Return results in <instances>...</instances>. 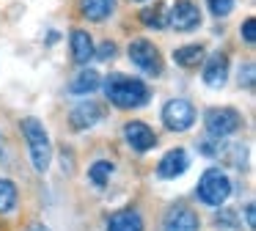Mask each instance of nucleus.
Wrapping results in <instances>:
<instances>
[{
    "label": "nucleus",
    "instance_id": "obj_1",
    "mask_svg": "<svg viewBox=\"0 0 256 231\" xmlns=\"http://www.w3.org/2000/svg\"><path fill=\"white\" fill-rule=\"evenodd\" d=\"M105 94L108 102L118 110H132V108H144L152 99V91L144 80H135L127 74H110L105 82Z\"/></svg>",
    "mask_w": 256,
    "mask_h": 231
},
{
    "label": "nucleus",
    "instance_id": "obj_2",
    "mask_svg": "<svg viewBox=\"0 0 256 231\" xmlns=\"http://www.w3.org/2000/svg\"><path fill=\"white\" fill-rule=\"evenodd\" d=\"M22 135L28 140V148H30V160H34V168L39 174H47L52 162V146H50V135H47L44 124L39 118H22Z\"/></svg>",
    "mask_w": 256,
    "mask_h": 231
},
{
    "label": "nucleus",
    "instance_id": "obj_3",
    "mask_svg": "<svg viewBox=\"0 0 256 231\" xmlns=\"http://www.w3.org/2000/svg\"><path fill=\"white\" fill-rule=\"evenodd\" d=\"M196 196H198V201L206 204V206H220V204H226L228 196H232V182H228V176L223 174L220 168H206L204 176L198 179Z\"/></svg>",
    "mask_w": 256,
    "mask_h": 231
},
{
    "label": "nucleus",
    "instance_id": "obj_4",
    "mask_svg": "<svg viewBox=\"0 0 256 231\" xmlns=\"http://www.w3.org/2000/svg\"><path fill=\"white\" fill-rule=\"evenodd\" d=\"M204 124H206V132L220 140V138L234 135L242 126V116L234 108H210L204 116Z\"/></svg>",
    "mask_w": 256,
    "mask_h": 231
},
{
    "label": "nucleus",
    "instance_id": "obj_5",
    "mask_svg": "<svg viewBox=\"0 0 256 231\" xmlns=\"http://www.w3.org/2000/svg\"><path fill=\"white\" fill-rule=\"evenodd\" d=\"M162 124L171 132H188L196 124V110L188 99H171L162 108Z\"/></svg>",
    "mask_w": 256,
    "mask_h": 231
},
{
    "label": "nucleus",
    "instance_id": "obj_6",
    "mask_svg": "<svg viewBox=\"0 0 256 231\" xmlns=\"http://www.w3.org/2000/svg\"><path fill=\"white\" fill-rule=\"evenodd\" d=\"M130 60H132L140 72H146V74H152V77H157L162 72L160 50L152 42H146V38H138V42L130 44Z\"/></svg>",
    "mask_w": 256,
    "mask_h": 231
},
{
    "label": "nucleus",
    "instance_id": "obj_7",
    "mask_svg": "<svg viewBox=\"0 0 256 231\" xmlns=\"http://www.w3.org/2000/svg\"><path fill=\"white\" fill-rule=\"evenodd\" d=\"M168 25L174 28V30H196V28L201 25V11L198 6L193 3V0H176V3L171 6V14H168Z\"/></svg>",
    "mask_w": 256,
    "mask_h": 231
},
{
    "label": "nucleus",
    "instance_id": "obj_8",
    "mask_svg": "<svg viewBox=\"0 0 256 231\" xmlns=\"http://www.w3.org/2000/svg\"><path fill=\"white\" fill-rule=\"evenodd\" d=\"M105 104L100 102H80L78 108L69 113V121H72V130L74 132H86L91 126H96L102 118H105Z\"/></svg>",
    "mask_w": 256,
    "mask_h": 231
},
{
    "label": "nucleus",
    "instance_id": "obj_9",
    "mask_svg": "<svg viewBox=\"0 0 256 231\" xmlns=\"http://www.w3.org/2000/svg\"><path fill=\"white\" fill-rule=\"evenodd\" d=\"M124 138H127V143L140 154L152 152V148L157 146V135L152 132L149 124H144V121H127V124H124Z\"/></svg>",
    "mask_w": 256,
    "mask_h": 231
},
{
    "label": "nucleus",
    "instance_id": "obj_10",
    "mask_svg": "<svg viewBox=\"0 0 256 231\" xmlns=\"http://www.w3.org/2000/svg\"><path fill=\"white\" fill-rule=\"evenodd\" d=\"M188 168H190L188 152H184V148H171V152L160 160V165H157V176H160V179H176V176H182Z\"/></svg>",
    "mask_w": 256,
    "mask_h": 231
},
{
    "label": "nucleus",
    "instance_id": "obj_11",
    "mask_svg": "<svg viewBox=\"0 0 256 231\" xmlns=\"http://www.w3.org/2000/svg\"><path fill=\"white\" fill-rule=\"evenodd\" d=\"M201 220L196 212H190L188 206H176L166 214L162 220V231H198Z\"/></svg>",
    "mask_w": 256,
    "mask_h": 231
},
{
    "label": "nucleus",
    "instance_id": "obj_12",
    "mask_svg": "<svg viewBox=\"0 0 256 231\" xmlns=\"http://www.w3.org/2000/svg\"><path fill=\"white\" fill-rule=\"evenodd\" d=\"M228 80V55L226 52H215L206 58L204 66V82L210 88H223Z\"/></svg>",
    "mask_w": 256,
    "mask_h": 231
},
{
    "label": "nucleus",
    "instance_id": "obj_13",
    "mask_svg": "<svg viewBox=\"0 0 256 231\" xmlns=\"http://www.w3.org/2000/svg\"><path fill=\"white\" fill-rule=\"evenodd\" d=\"M105 231H144V218L135 209H122L108 218Z\"/></svg>",
    "mask_w": 256,
    "mask_h": 231
},
{
    "label": "nucleus",
    "instance_id": "obj_14",
    "mask_svg": "<svg viewBox=\"0 0 256 231\" xmlns=\"http://www.w3.org/2000/svg\"><path fill=\"white\" fill-rule=\"evenodd\" d=\"M116 11V0H80V14L91 22H105Z\"/></svg>",
    "mask_w": 256,
    "mask_h": 231
},
{
    "label": "nucleus",
    "instance_id": "obj_15",
    "mask_svg": "<svg viewBox=\"0 0 256 231\" xmlns=\"http://www.w3.org/2000/svg\"><path fill=\"white\" fill-rule=\"evenodd\" d=\"M69 42H72V55H74V60H78V64H88L91 58H94V38L88 36V30H72V38H69Z\"/></svg>",
    "mask_w": 256,
    "mask_h": 231
},
{
    "label": "nucleus",
    "instance_id": "obj_16",
    "mask_svg": "<svg viewBox=\"0 0 256 231\" xmlns=\"http://www.w3.org/2000/svg\"><path fill=\"white\" fill-rule=\"evenodd\" d=\"M100 86H102V77L96 74L94 69H83L72 82H69V94H74V96H88V94H94Z\"/></svg>",
    "mask_w": 256,
    "mask_h": 231
},
{
    "label": "nucleus",
    "instance_id": "obj_17",
    "mask_svg": "<svg viewBox=\"0 0 256 231\" xmlns=\"http://www.w3.org/2000/svg\"><path fill=\"white\" fill-rule=\"evenodd\" d=\"M174 60H176V66L193 69V66H198L201 60H204V47H201V44H188V47H179L176 52H174Z\"/></svg>",
    "mask_w": 256,
    "mask_h": 231
},
{
    "label": "nucleus",
    "instance_id": "obj_18",
    "mask_svg": "<svg viewBox=\"0 0 256 231\" xmlns=\"http://www.w3.org/2000/svg\"><path fill=\"white\" fill-rule=\"evenodd\" d=\"M113 168H116V165L108 162V160H96V162L88 168V182H91L94 187H100V190H102V187H105L108 182H110Z\"/></svg>",
    "mask_w": 256,
    "mask_h": 231
},
{
    "label": "nucleus",
    "instance_id": "obj_19",
    "mask_svg": "<svg viewBox=\"0 0 256 231\" xmlns=\"http://www.w3.org/2000/svg\"><path fill=\"white\" fill-rule=\"evenodd\" d=\"M17 206V184L12 179H0V214L14 212Z\"/></svg>",
    "mask_w": 256,
    "mask_h": 231
},
{
    "label": "nucleus",
    "instance_id": "obj_20",
    "mask_svg": "<svg viewBox=\"0 0 256 231\" xmlns=\"http://www.w3.org/2000/svg\"><path fill=\"white\" fill-rule=\"evenodd\" d=\"M140 22H144L146 28H166L168 25V14H166L162 6H154V8L140 11Z\"/></svg>",
    "mask_w": 256,
    "mask_h": 231
},
{
    "label": "nucleus",
    "instance_id": "obj_21",
    "mask_svg": "<svg viewBox=\"0 0 256 231\" xmlns=\"http://www.w3.org/2000/svg\"><path fill=\"white\" fill-rule=\"evenodd\" d=\"M206 6L215 16H228L234 8V0H206Z\"/></svg>",
    "mask_w": 256,
    "mask_h": 231
},
{
    "label": "nucleus",
    "instance_id": "obj_22",
    "mask_svg": "<svg viewBox=\"0 0 256 231\" xmlns=\"http://www.w3.org/2000/svg\"><path fill=\"white\" fill-rule=\"evenodd\" d=\"M240 33H242L245 44H254V42H256V20H254V16H248V20L242 22V28H240Z\"/></svg>",
    "mask_w": 256,
    "mask_h": 231
},
{
    "label": "nucleus",
    "instance_id": "obj_23",
    "mask_svg": "<svg viewBox=\"0 0 256 231\" xmlns=\"http://www.w3.org/2000/svg\"><path fill=\"white\" fill-rule=\"evenodd\" d=\"M113 55H116V44L113 42H105L100 50H94V58H100V60H113Z\"/></svg>",
    "mask_w": 256,
    "mask_h": 231
},
{
    "label": "nucleus",
    "instance_id": "obj_24",
    "mask_svg": "<svg viewBox=\"0 0 256 231\" xmlns=\"http://www.w3.org/2000/svg\"><path fill=\"white\" fill-rule=\"evenodd\" d=\"M254 212H256V209H254V204H248V206H245V220H248V226H250V228H254Z\"/></svg>",
    "mask_w": 256,
    "mask_h": 231
},
{
    "label": "nucleus",
    "instance_id": "obj_25",
    "mask_svg": "<svg viewBox=\"0 0 256 231\" xmlns=\"http://www.w3.org/2000/svg\"><path fill=\"white\" fill-rule=\"evenodd\" d=\"M245 86H254V66H245Z\"/></svg>",
    "mask_w": 256,
    "mask_h": 231
},
{
    "label": "nucleus",
    "instance_id": "obj_26",
    "mask_svg": "<svg viewBox=\"0 0 256 231\" xmlns=\"http://www.w3.org/2000/svg\"><path fill=\"white\" fill-rule=\"evenodd\" d=\"M28 231H50V228H47V226H42V223H36V226H30Z\"/></svg>",
    "mask_w": 256,
    "mask_h": 231
},
{
    "label": "nucleus",
    "instance_id": "obj_27",
    "mask_svg": "<svg viewBox=\"0 0 256 231\" xmlns=\"http://www.w3.org/2000/svg\"><path fill=\"white\" fill-rule=\"evenodd\" d=\"M0 154H3V138H0Z\"/></svg>",
    "mask_w": 256,
    "mask_h": 231
},
{
    "label": "nucleus",
    "instance_id": "obj_28",
    "mask_svg": "<svg viewBox=\"0 0 256 231\" xmlns=\"http://www.w3.org/2000/svg\"><path fill=\"white\" fill-rule=\"evenodd\" d=\"M135 3H146V0H135Z\"/></svg>",
    "mask_w": 256,
    "mask_h": 231
}]
</instances>
